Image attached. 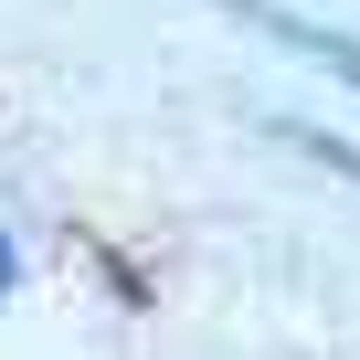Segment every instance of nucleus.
Returning <instances> with one entry per match:
<instances>
[{
    "mask_svg": "<svg viewBox=\"0 0 360 360\" xmlns=\"http://www.w3.org/2000/svg\"><path fill=\"white\" fill-rule=\"evenodd\" d=\"M223 11H244L265 43H286V53H307L318 75H339V85H360V43L349 32H318V22H297V11H276V0H223Z\"/></svg>",
    "mask_w": 360,
    "mask_h": 360,
    "instance_id": "obj_1",
    "label": "nucleus"
},
{
    "mask_svg": "<svg viewBox=\"0 0 360 360\" xmlns=\"http://www.w3.org/2000/svg\"><path fill=\"white\" fill-rule=\"evenodd\" d=\"M276 138H286V148H307L318 169H349V180H360V148H349V138H318V127H276Z\"/></svg>",
    "mask_w": 360,
    "mask_h": 360,
    "instance_id": "obj_2",
    "label": "nucleus"
},
{
    "mask_svg": "<svg viewBox=\"0 0 360 360\" xmlns=\"http://www.w3.org/2000/svg\"><path fill=\"white\" fill-rule=\"evenodd\" d=\"M11 276H22V255H11V233H0V286H11Z\"/></svg>",
    "mask_w": 360,
    "mask_h": 360,
    "instance_id": "obj_3",
    "label": "nucleus"
}]
</instances>
